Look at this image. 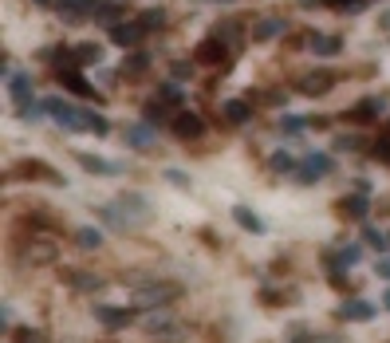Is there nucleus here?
<instances>
[{"label":"nucleus","instance_id":"44","mask_svg":"<svg viewBox=\"0 0 390 343\" xmlns=\"http://www.w3.org/2000/svg\"><path fill=\"white\" fill-rule=\"evenodd\" d=\"M36 4H51V0H36Z\"/></svg>","mask_w":390,"mask_h":343},{"label":"nucleus","instance_id":"38","mask_svg":"<svg viewBox=\"0 0 390 343\" xmlns=\"http://www.w3.org/2000/svg\"><path fill=\"white\" fill-rule=\"evenodd\" d=\"M327 4H335V8H363L367 0H327Z\"/></svg>","mask_w":390,"mask_h":343},{"label":"nucleus","instance_id":"19","mask_svg":"<svg viewBox=\"0 0 390 343\" xmlns=\"http://www.w3.org/2000/svg\"><path fill=\"white\" fill-rule=\"evenodd\" d=\"M122 12H126V8H122L119 0H99V8H95V20H99V24H110V28H115V20H119Z\"/></svg>","mask_w":390,"mask_h":343},{"label":"nucleus","instance_id":"15","mask_svg":"<svg viewBox=\"0 0 390 343\" xmlns=\"http://www.w3.org/2000/svg\"><path fill=\"white\" fill-rule=\"evenodd\" d=\"M221 115H225V119H229L233 127H240V122H249V119H252V107H249L245 99H229L225 107H221Z\"/></svg>","mask_w":390,"mask_h":343},{"label":"nucleus","instance_id":"33","mask_svg":"<svg viewBox=\"0 0 390 343\" xmlns=\"http://www.w3.org/2000/svg\"><path fill=\"white\" fill-rule=\"evenodd\" d=\"M335 146H339V150H359L363 138H359V134H339V138H335Z\"/></svg>","mask_w":390,"mask_h":343},{"label":"nucleus","instance_id":"40","mask_svg":"<svg viewBox=\"0 0 390 343\" xmlns=\"http://www.w3.org/2000/svg\"><path fill=\"white\" fill-rule=\"evenodd\" d=\"M316 343H343L339 335H323V339H316Z\"/></svg>","mask_w":390,"mask_h":343},{"label":"nucleus","instance_id":"32","mask_svg":"<svg viewBox=\"0 0 390 343\" xmlns=\"http://www.w3.org/2000/svg\"><path fill=\"white\" fill-rule=\"evenodd\" d=\"M158 99H166V103H181V87H178V83H162Z\"/></svg>","mask_w":390,"mask_h":343},{"label":"nucleus","instance_id":"27","mask_svg":"<svg viewBox=\"0 0 390 343\" xmlns=\"http://www.w3.org/2000/svg\"><path fill=\"white\" fill-rule=\"evenodd\" d=\"M304 127H308V122H304L300 115H284V119L276 122V131H280V134H300Z\"/></svg>","mask_w":390,"mask_h":343},{"label":"nucleus","instance_id":"14","mask_svg":"<svg viewBox=\"0 0 390 343\" xmlns=\"http://www.w3.org/2000/svg\"><path fill=\"white\" fill-rule=\"evenodd\" d=\"M233 221H237L245 233H264V221H260L249 205H233Z\"/></svg>","mask_w":390,"mask_h":343},{"label":"nucleus","instance_id":"36","mask_svg":"<svg viewBox=\"0 0 390 343\" xmlns=\"http://www.w3.org/2000/svg\"><path fill=\"white\" fill-rule=\"evenodd\" d=\"M150 56H126V71H146Z\"/></svg>","mask_w":390,"mask_h":343},{"label":"nucleus","instance_id":"34","mask_svg":"<svg viewBox=\"0 0 390 343\" xmlns=\"http://www.w3.org/2000/svg\"><path fill=\"white\" fill-rule=\"evenodd\" d=\"M63 83H71V91H79V95H87V99H91V95H95V91H91V87H87V83H83V79H79V75H63Z\"/></svg>","mask_w":390,"mask_h":343},{"label":"nucleus","instance_id":"4","mask_svg":"<svg viewBox=\"0 0 390 343\" xmlns=\"http://www.w3.org/2000/svg\"><path fill=\"white\" fill-rule=\"evenodd\" d=\"M130 150H154V142H158V131H154L150 122H126V131H122Z\"/></svg>","mask_w":390,"mask_h":343},{"label":"nucleus","instance_id":"9","mask_svg":"<svg viewBox=\"0 0 390 343\" xmlns=\"http://www.w3.org/2000/svg\"><path fill=\"white\" fill-rule=\"evenodd\" d=\"M363 261V245H343L335 257H331V273H339V268H355Z\"/></svg>","mask_w":390,"mask_h":343},{"label":"nucleus","instance_id":"17","mask_svg":"<svg viewBox=\"0 0 390 343\" xmlns=\"http://www.w3.org/2000/svg\"><path fill=\"white\" fill-rule=\"evenodd\" d=\"M382 111H386V99L370 95V99H363L359 107H355V119H359V122H370V119H379Z\"/></svg>","mask_w":390,"mask_h":343},{"label":"nucleus","instance_id":"8","mask_svg":"<svg viewBox=\"0 0 390 343\" xmlns=\"http://www.w3.org/2000/svg\"><path fill=\"white\" fill-rule=\"evenodd\" d=\"M95 320L107 328H126L130 323V308H110V304H95Z\"/></svg>","mask_w":390,"mask_h":343},{"label":"nucleus","instance_id":"12","mask_svg":"<svg viewBox=\"0 0 390 343\" xmlns=\"http://www.w3.org/2000/svg\"><path fill=\"white\" fill-rule=\"evenodd\" d=\"M308 48H311V56H323V60H327V56H339L343 40L339 36H311Z\"/></svg>","mask_w":390,"mask_h":343},{"label":"nucleus","instance_id":"23","mask_svg":"<svg viewBox=\"0 0 390 343\" xmlns=\"http://www.w3.org/2000/svg\"><path fill=\"white\" fill-rule=\"evenodd\" d=\"M75 63H83V67L103 63V48H99V44H79V48H75Z\"/></svg>","mask_w":390,"mask_h":343},{"label":"nucleus","instance_id":"6","mask_svg":"<svg viewBox=\"0 0 390 343\" xmlns=\"http://www.w3.org/2000/svg\"><path fill=\"white\" fill-rule=\"evenodd\" d=\"M60 8H63V20L67 24H79L83 16H95L99 0H60Z\"/></svg>","mask_w":390,"mask_h":343},{"label":"nucleus","instance_id":"16","mask_svg":"<svg viewBox=\"0 0 390 343\" xmlns=\"http://www.w3.org/2000/svg\"><path fill=\"white\" fill-rule=\"evenodd\" d=\"M79 166L87 174H122L119 162H107V158H95V154H79Z\"/></svg>","mask_w":390,"mask_h":343},{"label":"nucleus","instance_id":"28","mask_svg":"<svg viewBox=\"0 0 390 343\" xmlns=\"http://www.w3.org/2000/svg\"><path fill=\"white\" fill-rule=\"evenodd\" d=\"M138 24H142L146 32H154V28H162V24H166V12H162V8H146Z\"/></svg>","mask_w":390,"mask_h":343},{"label":"nucleus","instance_id":"18","mask_svg":"<svg viewBox=\"0 0 390 343\" xmlns=\"http://www.w3.org/2000/svg\"><path fill=\"white\" fill-rule=\"evenodd\" d=\"M63 280H67L71 288H79V292H95V288H103V276H87V273H75V268H67Z\"/></svg>","mask_w":390,"mask_h":343},{"label":"nucleus","instance_id":"26","mask_svg":"<svg viewBox=\"0 0 390 343\" xmlns=\"http://www.w3.org/2000/svg\"><path fill=\"white\" fill-rule=\"evenodd\" d=\"M363 237H367L370 249H379V252H386V249H390V237H382V233L375 229V225H363Z\"/></svg>","mask_w":390,"mask_h":343},{"label":"nucleus","instance_id":"7","mask_svg":"<svg viewBox=\"0 0 390 343\" xmlns=\"http://www.w3.org/2000/svg\"><path fill=\"white\" fill-rule=\"evenodd\" d=\"M375 312H379V308H375L370 300H347V304L339 308V316H343V320H351V323H367V320H375Z\"/></svg>","mask_w":390,"mask_h":343},{"label":"nucleus","instance_id":"43","mask_svg":"<svg viewBox=\"0 0 390 343\" xmlns=\"http://www.w3.org/2000/svg\"><path fill=\"white\" fill-rule=\"evenodd\" d=\"M209 4H233V0H209Z\"/></svg>","mask_w":390,"mask_h":343},{"label":"nucleus","instance_id":"25","mask_svg":"<svg viewBox=\"0 0 390 343\" xmlns=\"http://www.w3.org/2000/svg\"><path fill=\"white\" fill-rule=\"evenodd\" d=\"M75 245H79V249H99V245H103V233L91 229V225H83V229H75Z\"/></svg>","mask_w":390,"mask_h":343},{"label":"nucleus","instance_id":"21","mask_svg":"<svg viewBox=\"0 0 390 343\" xmlns=\"http://www.w3.org/2000/svg\"><path fill=\"white\" fill-rule=\"evenodd\" d=\"M339 209L347 213V217H355V221H363V217H367V198H363V190L355 193V198H343Z\"/></svg>","mask_w":390,"mask_h":343},{"label":"nucleus","instance_id":"31","mask_svg":"<svg viewBox=\"0 0 390 343\" xmlns=\"http://www.w3.org/2000/svg\"><path fill=\"white\" fill-rule=\"evenodd\" d=\"M12 339H16V343H51L44 332H32V328H24V332H16V335H12Z\"/></svg>","mask_w":390,"mask_h":343},{"label":"nucleus","instance_id":"39","mask_svg":"<svg viewBox=\"0 0 390 343\" xmlns=\"http://www.w3.org/2000/svg\"><path fill=\"white\" fill-rule=\"evenodd\" d=\"M190 71H193L190 63H174V75H178V79H186V75H190Z\"/></svg>","mask_w":390,"mask_h":343},{"label":"nucleus","instance_id":"29","mask_svg":"<svg viewBox=\"0 0 390 343\" xmlns=\"http://www.w3.org/2000/svg\"><path fill=\"white\" fill-rule=\"evenodd\" d=\"M272 170L288 174V170H300V166H296V158H292L288 150H276V154H272Z\"/></svg>","mask_w":390,"mask_h":343},{"label":"nucleus","instance_id":"10","mask_svg":"<svg viewBox=\"0 0 390 343\" xmlns=\"http://www.w3.org/2000/svg\"><path fill=\"white\" fill-rule=\"evenodd\" d=\"M280 32H288V20H280V16H268V20L256 24V32H252V36H256V44H268V40H276Z\"/></svg>","mask_w":390,"mask_h":343},{"label":"nucleus","instance_id":"20","mask_svg":"<svg viewBox=\"0 0 390 343\" xmlns=\"http://www.w3.org/2000/svg\"><path fill=\"white\" fill-rule=\"evenodd\" d=\"M174 131H178L181 138H197V134L205 131V127H201L197 115H178V119H174Z\"/></svg>","mask_w":390,"mask_h":343},{"label":"nucleus","instance_id":"24","mask_svg":"<svg viewBox=\"0 0 390 343\" xmlns=\"http://www.w3.org/2000/svg\"><path fill=\"white\" fill-rule=\"evenodd\" d=\"M142 328H146L150 335H162V332H174V320L166 312H162V316L154 312V316H146V320H142Z\"/></svg>","mask_w":390,"mask_h":343},{"label":"nucleus","instance_id":"41","mask_svg":"<svg viewBox=\"0 0 390 343\" xmlns=\"http://www.w3.org/2000/svg\"><path fill=\"white\" fill-rule=\"evenodd\" d=\"M379 24H382V32H390V12H382V20H379Z\"/></svg>","mask_w":390,"mask_h":343},{"label":"nucleus","instance_id":"13","mask_svg":"<svg viewBox=\"0 0 390 343\" xmlns=\"http://www.w3.org/2000/svg\"><path fill=\"white\" fill-rule=\"evenodd\" d=\"M142 24H115V28H110V40L115 44H122V48H130V44H138L142 40Z\"/></svg>","mask_w":390,"mask_h":343},{"label":"nucleus","instance_id":"37","mask_svg":"<svg viewBox=\"0 0 390 343\" xmlns=\"http://www.w3.org/2000/svg\"><path fill=\"white\" fill-rule=\"evenodd\" d=\"M375 276L390 284V257H379V264H375Z\"/></svg>","mask_w":390,"mask_h":343},{"label":"nucleus","instance_id":"5","mask_svg":"<svg viewBox=\"0 0 390 343\" xmlns=\"http://www.w3.org/2000/svg\"><path fill=\"white\" fill-rule=\"evenodd\" d=\"M119 209L126 213V221H130V225L150 221V202H146L142 193H122V198H119Z\"/></svg>","mask_w":390,"mask_h":343},{"label":"nucleus","instance_id":"2","mask_svg":"<svg viewBox=\"0 0 390 343\" xmlns=\"http://www.w3.org/2000/svg\"><path fill=\"white\" fill-rule=\"evenodd\" d=\"M178 296H181L178 284L150 280V284H142V288H134V292H130V304H134V308H162V304H174Z\"/></svg>","mask_w":390,"mask_h":343},{"label":"nucleus","instance_id":"35","mask_svg":"<svg viewBox=\"0 0 390 343\" xmlns=\"http://www.w3.org/2000/svg\"><path fill=\"white\" fill-rule=\"evenodd\" d=\"M107 131H110V122H107V119H99V115L91 111V134H99V138H103Z\"/></svg>","mask_w":390,"mask_h":343},{"label":"nucleus","instance_id":"22","mask_svg":"<svg viewBox=\"0 0 390 343\" xmlns=\"http://www.w3.org/2000/svg\"><path fill=\"white\" fill-rule=\"evenodd\" d=\"M24 261H36V264H48V261H56V245H28L24 249Z\"/></svg>","mask_w":390,"mask_h":343},{"label":"nucleus","instance_id":"11","mask_svg":"<svg viewBox=\"0 0 390 343\" xmlns=\"http://www.w3.org/2000/svg\"><path fill=\"white\" fill-rule=\"evenodd\" d=\"M331 83H335V79H331L327 71H311V75H304V79H300V91L304 95H323V91H331Z\"/></svg>","mask_w":390,"mask_h":343},{"label":"nucleus","instance_id":"1","mask_svg":"<svg viewBox=\"0 0 390 343\" xmlns=\"http://www.w3.org/2000/svg\"><path fill=\"white\" fill-rule=\"evenodd\" d=\"M44 107H48V115L56 119V127H63V131H71V134L91 131V111H83V107H75V103L60 99V95H48Z\"/></svg>","mask_w":390,"mask_h":343},{"label":"nucleus","instance_id":"30","mask_svg":"<svg viewBox=\"0 0 390 343\" xmlns=\"http://www.w3.org/2000/svg\"><path fill=\"white\" fill-rule=\"evenodd\" d=\"M162 178H166V182H170V186H178V190H190V174H186V170H166V174H162Z\"/></svg>","mask_w":390,"mask_h":343},{"label":"nucleus","instance_id":"3","mask_svg":"<svg viewBox=\"0 0 390 343\" xmlns=\"http://www.w3.org/2000/svg\"><path fill=\"white\" fill-rule=\"evenodd\" d=\"M331 170H335V162H331L327 154L311 150L308 158L300 162V170H296V182H300V186H311V182H320V178H327Z\"/></svg>","mask_w":390,"mask_h":343},{"label":"nucleus","instance_id":"45","mask_svg":"<svg viewBox=\"0 0 390 343\" xmlns=\"http://www.w3.org/2000/svg\"><path fill=\"white\" fill-rule=\"evenodd\" d=\"M386 237H390V233H386Z\"/></svg>","mask_w":390,"mask_h":343},{"label":"nucleus","instance_id":"42","mask_svg":"<svg viewBox=\"0 0 390 343\" xmlns=\"http://www.w3.org/2000/svg\"><path fill=\"white\" fill-rule=\"evenodd\" d=\"M382 308H386V312H390V292H386V296H382Z\"/></svg>","mask_w":390,"mask_h":343}]
</instances>
